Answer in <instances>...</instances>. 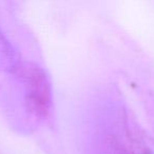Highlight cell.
Returning <instances> with one entry per match:
<instances>
[{
	"instance_id": "7a4b0ae2",
	"label": "cell",
	"mask_w": 154,
	"mask_h": 154,
	"mask_svg": "<svg viewBox=\"0 0 154 154\" xmlns=\"http://www.w3.org/2000/svg\"><path fill=\"white\" fill-rule=\"evenodd\" d=\"M9 50H8V45L5 37L0 33V69L2 66H5L9 64Z\"/></svg>"
},
{
	"instance_id": "6da1fadb",
	"label": "cell",
	"mask_w": 154,
	"mask_h": 154,
	"mask_svg": "<svg viewBox=\"0 0 154 154\" xmlns=\"http://www.w3.org/2000/svg\"><path fill=\"white\" fill-rule=\"evenodd\" d=\"M21 74L28 85V103L35 112L45 111L48 103V93L43 75L36 68H24Z\"/></svg>"
}]
</instances>
